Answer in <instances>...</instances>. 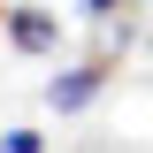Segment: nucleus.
<instances>
[{"label":"nucleus","mask_w":153,"mask_h":153,"mask_svg":"<svg viewBox=\"0 0 153 153\" xmlns=\"http://www.w3.org/2000/svg\"><path fill=\"white\" fill-rule=\"evenodd\" d=\"M84 8H92V16H107V8H123V0H84Z\"/></svg>","instance_id":"20e7f679"},{"label":"nucleus","mask_w":153,"mask_h":153,"mask_svg":"<svg viewBox=\"0 0 153 153\" xmlns=\"http://www.w3.org/2000/svg\"><path fill=\"white\" fill-rule=\"evenodd\" d=\"M100 84H107V61H76V69H61L54 84H46V107L54 115H76V107H92Z\"/></svg>","instance_id":"f03ea898"},{"label":"nucleus","mask_w":153,"mask_h":153,"mask_svg":"<svg viewBox=\"0 0 153 153\" xmlns=\"http://www.w3.org/2000/svg\"><path fill=\"white\" fill-rule=\"evenodd\" d=\"M0 153H46V138H38V130H8V138H0Z\"/></svg>","instance_id":"7ed1b4c3"},{"label":"nucleus","mask_w":153,"mask_h":153,"mask_svg":"<svg viewBox=\"0 0 153 153\" xmlns=\"http://www.w3.org/2000/svg\"><path fill=\"white\" fill-rule=\"evenodd\" d=\"M0 23H8V8H0Z\"/></svg>","instance_id":"39448f33"},{"label":"nucleus","mask_w":153,"mask_h":153,"mask_svg":"<svg viewBox=\"0 0 153 153\" xmlns=\"http://www.w3.org/2000/svg\"><path fill=\"white\" fill-rule=\"evenodd\" d=\"M8 46H16V54H54L61 46V16L54 8H8Z\"/></svg>","instance_id":"f257e3e1"}]
</instances>
